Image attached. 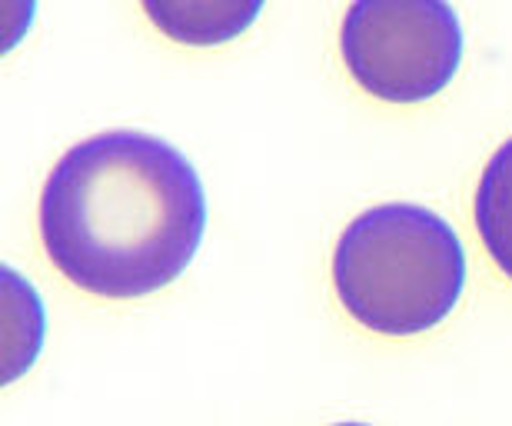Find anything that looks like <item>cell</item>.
<instances>
[{
	"label": "cell",
	"mask_w": 512,
	"mask_h": 426,
	"mask_svg": "<svg viewBox=\"0 0 512 426\" xmlns=\"http://www.w3.org/2000/svg\"><path fill=\"white\" fill-rule=\"evenodd\" d=\"M333 287L360 327L383 337H416L439 327L463 297V240L419 204L373 207L336 243Z\"/></svg>",
	"instance_id": "cell-2"
},
{
	"label": "cell",
	"mask_w": 512,
	"mask_h": 426,
	"mask_svg": "<svg viewBox=\"0 0 512 426\" xmlns=\"http://www.w3.org/2000/svg\"><path fill=\"white\" fill-rule=\"evenodd\" d=\"M266 0H140L150 24L177 44L217 47L253 27Z\"/></svg>",
	"instance_id": "cell-4"
},
{
	"label": "cell",
	"mask_w": 512,
	"mask_h": 426,
	"mask_svg": "<svg viewBox=\"0 0 512 426\" xmlns=\"http://www.w3.org/2000/svg\"><path fill=\"white\" fill-rule=\"evenodd\" d=\"M340 50L366 94L386 104H423L456 77L463 27L449 0H353Z\"/></svg>",
	"instance_id": "cell-3"
},
{
	"label": "cell",
	"mask_w": 512,
	"mask_h": 426,
	"mask_svg": "<svg viewBox=\"0 0 512 426\" xmlns=\"http://www.w3.org/2000/svg\"><path fill=\"white\" fill-rule=\"evenodd\" d=\"M207 194L167 140L107 130L70 147L40 194L50 263L84 293L133 300L170 287L197 257Z\"/></svg>",
	"instance_id": "cell-1"
},
{
	"label": "cell",
	"mask_w": 512,
	"mask_h": 426,
	"mask_svg": "<svg viewBox=\"0 0 512 426\" xmlns=\"http://www.w3.org/2000/svg\"><path fill=\"white\" fill-rule=\"evenodd\" d=\"M333 426H370V423H333Z\"/></svg>",
	"instance_id": "cell-6"
},
{
	"label": "cell",
	"mask_w": 512,
	"mask_h": 426,
	"mask_svg": "<svg viewBox=\"0 0 512 426\" xmlns=\"http://www.w3.org/2000/svg\"><path fill=\"white\" fill-rule=\"evenodd\" d=\"M476 230L489 260L512 280V137L486 160L479 174Z\"/></svg>",
	"instance_id": "cell-5"
}]
</instances>
